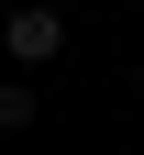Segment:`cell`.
I'll return each instance as SVG.
<instances>
[{"instance_id":"obj_2","label":"cell","mask_w":144,"mask_h":155,"mask_svg":"<svg viewBox=\"0 0 144 155\" xmlns=\"http://www.w3.org/2000/svg\"><path fill=\"white\" fill-rule=\"evenodd\" d=\"M33 122H45V100H33V78H11V67H0V133H33Z\"/></svg>"},{"instance_id":"obj_1","label":"cell","mask_w":144,"mask_h":155,"mask_svg":"<svg viewBox=\"0 0 144 155\" xmlns=\"http://www.w3.org/2000/svg\"><path fill=\"white\" fill-rule=\"evenodd\" d=\"M0 45H11V78L55 67V55H67V11H55V0H22V11L0 22Z\"/></svg>"},{"instance_id":"obj_3","label":"cell","mask_w":144,"mask_h":155,"mask_svg":"<svg viewBox=\"0 0 144 155\" xmlns=\"http://www.w3.org/2000/svg\"><path fill=\"white\" fill-rule=\"evenodd\" d=\"M133 100H144V67H133Z\"/></svg>"}]
</instances>
